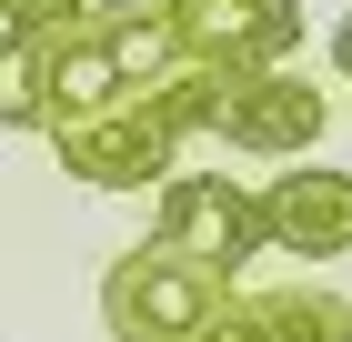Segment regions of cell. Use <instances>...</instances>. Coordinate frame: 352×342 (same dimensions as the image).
<instances>
[{
    "label": "cell",
    "instance_id": "obj_1",
    "mask_svg": "<svg viewBox=\"0 0 352 342\" xmlns=\"http://www.w3.org/2000/svg\"><path fill=\"white\" fill-rule=\"evenodd\" d=\"M60 151V171L91 191H162L171 171H182V131L162 121V101H151V81H121L111 101L91 111H60V121H41Z\"/></svg>",
    "mask_w": 352,
    "mask_h": 342
},
{
    "label": "cell",
    "instance_id": "obj_2",
    "mask_svg": "<svg viewBox=\"0 0 352 342\" xmlns=\"http://www.w3.org/2000/svg\"><path fill=\"white\" fill-rule=\"evenodd\" d=\"M151 242L182 252V262H201L212 282H242V272L262 262V202H252V182H232V171H171V182L151 191Z\"/></svg>",
    "mask_w": 352,
    "mask_h": 342
},
{
    "label": "cell",
    "instance_id": "obj_3",
    "mask_svg": "<svg viewBox=\"0 0 352 342\" xmlns=\"http://www.w3.org/2000/svg\"><path fill=\"white\" fill-rule=\"evenodd\" d=\"M171 30V51L201 61V71L242 81V71H282V61L302 51V0H151Z\"/></svg>",
    "mask_w": 352,
    "mask_h": 342
},
{
    "label": "cell",
    "instance_id": "obj_4",
    "mask_svg": "<svg viewBox=\"0 0 352 342\" xmlns=\"http://www.w3.org/2000/svg\"><path fill=\"white\" fill-rule=\"evenodd\" d=\"M212 292L221 282L201 262L162 252V242H131V252L101 272V322H111V342H191L201 312H212Z\"/></svg>",
    "mask_w": 352,
    "mask_h": 342
},
{
    "label": "cell",
    "instance_id": "obj_5",
    "mask_svg": "<svg viewBox=\"0 0 352 342\" xmlns=\"http://www.w3.org/2000/svg\"><path fill=\"white\" fill-rule=\"evenodd\" d=\"M332 131V101L282 61V71H242L221 81V111H212V141H232L242 161H312Z\"/></svg>",
    "mask_w": 352,
    "mask_h": 342
},
{
    "label": "cell",
    "instance_id": "obj_6",
    "mask_svg": "<svg viewBox=\"0 0 352 342\" xmlns=\"http://www.w3.org/2000/svg\"><path fill=\"white\" fill-rule=\"evenodd\" d=\"M262 252H292V262H342L352 252V171H272L262 191Z\"/></svg>",
    "mask_w": 352,
    "mask_h": 342
},
{
    "label": "cell",
    "instance_id": "obj_7",
    "mask_svg": "<svg viewBox=\"0 0 352 342\" xmlns=\"http://www.w3.org/2000/svg\"><path fill=\"white\" fill-rule=\"evenodd\" d=\"M342 292L322 282H221L191 342H332Z\"/></svg>",
    "mask_w": 352,
    "mask_h": 342
},
{
    "label": "cell",
    "instance_id": "obj_8",
    "mask_svg": "<svg viewBox=\"0 0 352 342\" xmlns=\"http://www.w3.org/2000/svg\"><path fill=\"white\" fill-rule=\"evenodd\" d=\"M81 30L91 41H101V61H111V81H162L171 61V30H162V10H151V0H91L81 10Z\"/></svg>",
    "mask_w": 352,
    "mask_h": 342
},
{
    "label": "cell",
    "instance_id": "obj_9",
    "mask_svg": "<svg viewBox=\"0 0 352 342\" xmlns=\"http://www.w3.org/2000/svg\"><path fill=\"white\" fill-rule=\"evenodd\" d=\"M41 81H51V30L0 21V131H41Z\"/></svg>",
    "mask_w": 352,
    "mask_h": 342
},
{
    "label": "cell",
    "instance_id": "obj_10",
    "mask_svg": "<svg viewBox=\"0 0 352 342\" xmlns=\"http://www.w3.org/2000/svg\"><path fill=\"white\" fill-rule=\"evenodd\" d=\"M81 10H91V0H0V21H10V30H71Z\"/></svg>",
    "mask_w": 352,
    "mask_h": 342
},
{
    "label": "cell",
    "instance_id": "obj_11",
    "mask_svg": "<svg viewBox=\"0 0 352 342\" xmlns=\"http://www.w3.org/2000/svg\"><path fill=\"white\" fill-rule=\"evenodd\" d=\"M332 71L352 81V10H342V21H332Z\"/></svg>",
    "mask_w": 352,
    "mask_h": 342
},
{
    "label": "cell",
    "instance_id": "obj_12",
    "mask_svg": "<svg viewBox=\"0 0 352 342\" xmlns=\"http://www.w3.org/2000/svg\"><path fill=\"white\" fill-rule=\"evenodd\" d=\"M332 342H352V302H342V322H332Z\"/></svg>",
    "mask_w": 352,
    "mask_h": 342
}]
</instances>
